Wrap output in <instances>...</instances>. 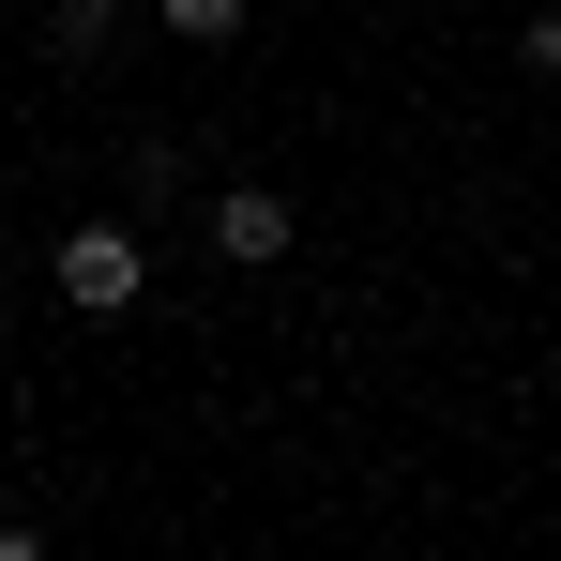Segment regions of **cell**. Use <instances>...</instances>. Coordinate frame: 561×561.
I'll return each instance as SVG.
<instances>
[{
  "label": "cell",
  "mask_w": 561,
  "mask_h": 561,
  "mask_svg": "<svg viewBox=\"0 0 561 561\" xmlns=\"http://www.w3.org/2000/svg\"><path fill=\"white\" fill-rule=\"evenodd\" d=\"M46 288H61L77 319H122V304L152 288V243H137L122 213H77V228H61V259H46Z\"/></svg>",
  "instance_id": "cell-1"
},
{
  "label": "cell",
  "mask_w": 561,
  "mask_h": 561,
  "mask_svg": "<svg viewBox=\"0 0 561 561\" xmlns=\"http://www.w3.org/2000/svg\"><path fill=\"white\" fill-rule=\"evenodd\" d=\"M197 228H213V259H228V274H274L288 243H304V213H288L274 183H213V197H197Z\"/></svg>",
  "instance_id": "cell-2"
},
{
  "label": "cell",
  "mask_w": 561,
  "mask_h": 561,
  "mask_svg": "<svg viewBox=\"0 0 561 561\" xmlns=\"http://www.w3.org/2000/svg\"><path fill=\"white\" fill-rule=\"evenodd\" d=\"M243 15H259V0H152L168 46H243Z\"/></svg>",
  "instance_id": "cell-3"
},
{
  "label": "cell",
  "mask_w": 561,
  "mask_h": 561,
  "mask_svg": "<svg viewBox=\"0 0 561 561\" xmlns=\"http://www.w3.org/2000/svg\"><path fill=\"white\" fill-rule=\"evenodd\" d=\"M46 46H61V61H106V46H122V0H46Z\"/></svg>",
  "instance_id": "cell-4"
},
{
  "label": "cell",
  "mask_w": 561,
  "mask_h": 561,
  "mask_svg": "<svg viewBox=\"0 0 561 561\" xmlns=\"http://www.w3.org/2000/svg\"><path fill=\"white\" fill-rule=\"evenodd\" d=\"M516 61H531V77H561V0L531 15V31H516Z\"/></svg>",
  "instance_id": "cell-5"
}]
</instances>
